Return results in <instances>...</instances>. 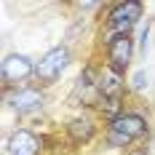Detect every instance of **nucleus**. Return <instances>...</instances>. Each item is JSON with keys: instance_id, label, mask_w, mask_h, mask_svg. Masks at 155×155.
<instances>
[{"instance_id": "nucleus-1", "label": "nucleus", "mask_w": 155, "mask_h": 155, "mask_svg": "<svg viewBox=\"0 0 155 155\" xmlns=\"http://www.w3.org/2000/svg\"><path fill=\"white\" fill-rule=\"evenodd\" d=\"M142 14H144V3L139 0H120V3L104 5L99 19V46L104 48L110 40L120 35H131V30L139 24Z\"/></svg>"}, {"instance_id": "nucleus-6", "label": "nucleus", "mask_w": 155, "mask_h": 155, "mask_svg": "<svg viewBox=\"0 0 155 155\" xmlns=\"http://www.w3.org/2000/svg\"><path fill=\"white\" fill-rule=\"evenodd\" d=\"M134 51H137V43L131 35H120L115 40H110L104 46V67H110L112 72L126 78V70L131 67V59H134Z\"/></svg>"}, {"instance_id": "nucleus-5", "label": "nucleus", "mask_w": 155, "mask_h": 155, "mask_svg": "<svg viewBox=\"0 0 155 155\" xmlns=\"http://www.w3.org/2000/svg\"><path fill=\"white\" fill-rule=\"evenodd\" d=\"M5 104L16 115H32L46 107V91L40 86H19V88H5Z\"/></svg>"}, {"instance_id": "nucleus-9", "label": "nucleus", "mask_w": 155, "mask_h": 155, "mask_svg": "<svg viewBox=\"0 0 155 155\" xmlns=\"http://www.w3.org/2000/svg\"><path fill=\"white\" fill-rule=\"evenodd\" d=\"M99 99H115V96H126V78L112 72L110 67L102 64V72H99Z\"/></svg>"}, {"instance_id": "nucleus-4", "label": "nucleus", "mask_w": 155, "mask_h": 155, "mask_svg": "<svg viewBox=\"0 0 155 155\" xmlns=\"http://www.w3.org/2000/svg\"><path fill=\"white\" fill-rule=\"evenodd\" d=\"M38 62L30 59L27 54H5L3 62H0V78H3V86L5 88H19L24 86L30 78H35Z\"/></svg>"}, {"instance_id": "nucleus-7", "label": "nucleus", "mask_w": 155, "mask_h": 155, "mask_svg": "<svg viewBox=\"0 0 155 155\" xmlns=\"http://www.w3.org/2000/svg\"><path fill=\"white\" fill-rule=\"evenodd\" d=\"M99 137V120L94 115H75L64 123V139L72 147H86Z\"/></svg>"}, {"instance_id": "nucleus-2", "label": "nucleus", "mask_w": 155, "mask_h": 155, "mask_svg": "<svg viewBox=\"0 0 155 155\" xmlns=\"http://www.w3.org/2000/svg\"><path fill=\"white\" fill-rule=\"evenodd\" d=\"M150 134V118L139 110L128 107L123 115L104 126V147L110 150H131L137 142H142Z\"/></svg>"}, {"instance_id": "nucleus-11", "label": "nucleus", "mask_w": 155, "mask_h": 155, "mask_svg": "<svg viewBox=\"0 0 155 155\" xmlns=\"http://www.w3.org/2000/svg\"><path fill=\"white\" fill-rule=\"evenodd\" d=\"M139 48L147 54V48H150V27H144V32H142V43H139Z\"/></svg>"}, {"instance_id": "nucleus-10", "label": "nucleus", "mask_w": 155, "mask_h": 155, "mask_svg": "<svg viewBox=\"0 0 155 155\" xmlns=\"http://www.w3.org/2000/svg\"><path fill=\"white\" fill-rule=\"evenodd\" d=\"M134 94H144L150 88V75H147V70H137L134 75H131V86H128Z\"/></svg>"}, {"instance_id": "nucleus-3", "label": "nucleus", "mask_w": 155, "mask_h": 155, "mask_svg": "<svg viewBox=\"0 0 155 155\" xmlns=\"http://www.w3.org/2000/svg\"><path fill=\"white\" fill-rule=\"evenodd\" d=\"M70 62H72V48L67 46V43L48 48L46 54L38 59V70H35V80H38V86H40V88L54 86V83L62 78V72L70 67Z\"/></svg>"}, {"instance_id": "nucleus-12", "label": "nucleus", "mask_w": 155, "mask_h": 155, "mask_svg": "<svg viewBox=\"0 0 155 155\" xmlns=\"http://www.w3.org/2000/svg\"><path fill=\"white\" fill-rule=\"evenodd\" d=\"M126 155H147V150H139V153H126Z\"/></svg>"}, {"instance_id": "nucleus-8", "label": "nucleus", "mask_w": 155, "mask_h": 155, "mask_svg": "<svg viewBox=\"0 0 155 155\" xmlns=\"http://www.w3.org/2000/svg\"><path fill=\"white\" fill-rule=\"evenodd\" d=\"M46 150V139L30 128H14L5 139V155H40Z\"/></svg>"}]
</instances>
